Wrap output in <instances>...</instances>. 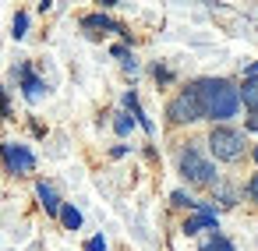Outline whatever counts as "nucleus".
Returning <instances> with one entry per match:
<instances>
[{
    "mask_svg": "<svg viewBox=\"0 0 258 251\" xmlns=\"http://www.w3.org/2000/svg\"><path fill=\"white\" fill-rule=\"evenodd\" d=\"M191 89L198 96V106H202L205 120L226 124L240 110V89L226 78H198V82H191Z\"/></svg>",
    "mask_w": 258,
    "mask_h": 251,
    "instance_id": "f257e3e1",
    "label": "nucleus"
},
{
    "mask_svg": "<svg viewBox=\"0 0 258 251\" xmlns=\"http://www.w3.org/2000/svg\"><path fill=\"white\" fill-rule=\"evenodd\" d=\"M244 145H247L244 142V131H237L230 124H216L209 131V152L216 159H223V163H237L244 156Z\"/></svg>",
    "mask_w": 258,
    "mask_h": 251,
    "instance_id": "f03ea898",
    "label": "nucleus"
},
{
    "mask_svg": "<svg viewBox=\"0 0 258 251\" xmlns=\"http://www.w3.org/2000/svg\"><path fill=\"white\" fill-rule=\"evenodd\" d=\"M177 166H180V177L191 180V184H216V166H212V159H209L198 145H187V149L180 152Z\"/></svg>",
    "mask_w": 258,
    "mask_h": 251,
    "instance_id": "7ed1b4c3",
    "label": "nucleus"
},
{
    "mask_svg": "<svg viewBox=\"0 0 258 251\" xmlns=\"http://www.w3.org/2000/svg\"><path fill=\"white\" fill-rule=\"evenodd\" d=\"M166 117H170V124H195V120H205V117H202V106H198V96H195L191 85L180 89V92L166 103Z\"/></svg>",
    "mask_w": 258,
    "mask_h": 251,
    "instance_id": "20e7f679",
    "label": "nucleus"
},
{
    "mask_svg": "<svg viewBox=\"0 0 258 251\" xmlns=\"http://www.w3.org/2000/svg\"><path fill=\"white\" fill-rule=\"evenodd\" d=\"M0 156H4V166H8V173H18V177H25V173H32V170H36V156L29 152V145L4 142V145H0Z\"/></svg>",
    "mask_w": 258,
    "mask_h": 251,
    "instance_id": "39448f33",
    "label": "nucleus"
},
{
    "mask_svg": "<svg viewBox=\"0 0 258 251\" xmlns=\"http://www.w3.org/2000/svg\"><path fill=\"white\" fill-rule=\"evenodd\" d=\"M82 32H89V36H99V32H120L124 39L131 36V32H124V25H117L110 15H85V18H82Z\"/></svg>",
    "mask_w": 258,
    "mask_h": 251,
    "instance_id": "423d86ee",
    "label": "nucleus"
},
{
    "mask_svg": "<svg viewBox=\"0 0 258 251\" xmlns=\"http://www.w3.org/2000/svg\"><path fill=\"white\" fill-rule=\"evenodd\" d=\"M216 226H219L216 209H212V205H205V209H198V212L184 223V233H202V230H212V233H216Z\"/></svg>",
    "mask_w": 258,
    "mask_h": 251,
    "instance_id": "0eeeda50",
    "label": "nucleus"
},
{
    "mask_svg": "<svg viewBox=\"0 0 258 251\" xmlns=\"http://www.w3.org/2000/svg\"><path fill=\"white\" fill-rule=\"evenodd\" d=\"M15 75L22 78V92H25L29 99H43V96H46V85H43V82H39V78L32 75V68H29V64L15 68Z\"/></svg>",
    "mask_w": 258,
    "mask_h": 251,
    "instance_id": "6e6552de",
    "label": "nucleus"
},
{
    "mask_svg": "<svg viewBox=\"0 0 258 251\" xmlns=\"http://www.w3.org/2000/svg\"><path fill=\"white\" fill-rule=\"evenodd\" d=\"M36 198H39V205L46 209V216H60V209H64V202H60V195L53 191V184H46V180H39V184H36Z\"/></svg>",
    "mask_w": 258,
    "mask_h": 251,
    "instance_id": "1a4fd4ad",
    "label": "nucleus"
},
{
    "mask_svg": "<svg viewBox=\"0 0 258 251\" xmlns=\"http://www.w3.org/2000/svg\"><path fill=\"white\" fill-rule=\"evenodd\" d=\"M240 106H247L251 117L258 113V78H244V85H240Z\"/></svg>",
    "mask_w": 258,
    "mask_h": 251,
    "instance_id": "9d476101",
    "label": "nucleus"
},
{
    "mask_svg": "<svg viewBox=\"0 0 258 251\" xmlns=\"http://www.w3.org/2000/svg\"><path fill=\"white\" fill-rule=\"evenodd\" d=\"M124 106L131 110V117H135V120H138L145 131H152V120L145 117V110H142V103H138V96H135V92H127V96H124Z\"/></svg>",
    "mask_w": 258,
    "mask_h": 251,
    "instance_id": "9b49d317",
    "label": "nucleus"
},
{
    "mask_svg": "<svg viewBox=\"0 0 258 251\" xmlns=\"http://www.w3.org/2000/svg\"><path fill=\"white\" fill-rule=\"evenodd\" d=\"M198 251H233V244L223 237V233H209L205 240H202V247Z\"/></svg>",
    "mask_w": 258,
    "mask_h": 251,
    "instance_id": "f8f14e48",
    "label": "nucleus"
},
{
    "mask_svg": "<svg viewBox=\"0 0 258 251\" xmlns=\"http://www.w3.org/2000/svg\"><path fill=\"white\" fill-rule=\"evenodd\" d=\"M60 223H64L68 230H78V226H82V212H78L75 205H64V209H60Z\"/></svg>",
    "mask_w": 258,
    "mask_h": 251,
    "instance_id": "ddd939ff",
    "label": "nucleus"
},
{
    "mask_svg": "<svg viewBox=\"0 0 258 251\" xmlns=\"http://www.w3.org/2000/svg\"><path fill=\"white\" fill-rule=\"evenodd\" d=\"M170 202H173L177 209H205V202H195V198H187L184 191H173V195H170Z\"/></svg>",
    "mask_w": 258,
    "mask_h": 251,
    "instance_id": "4468645a",
    "label": "nucleus"
},
{
    "mask_svg": "<svg viewBox=\"0 0 258 251\" xmlns=\"http://www.w3.org/2000/svg\"><path fill=\"white\" fill-rule=\"evenodd\" d=\"M25 32H29V15L18 11V15H15V32H11V36H15V39H25Z\"/></svg>",
    "mask_w": 258,
    "mask_h": 251,
    "instance_id": "2eb2a0df",
    "label": "nucleus"
},
{
    "mask_svg": "<svg viewBox=\"0 0 258 251\" xmlns=\"http://www.w3.org/2000/svg\"><path fill=\"white\" fill-rule=\"evenodd\" d=\"M113 128H117V135H127V131L135 128V120H131V113H117V120H113Z\"/></svg>",
    "mask_w": 258,
    "mask_h": 251,
    "instance_id": "dca6fc26",
    "label": "nucleus"
},
{
    "mask_svg": "<svg viewBox=\"0 0 258 251\" xmlns=\"http://www.w3.org/2000/svg\"><path fill=\"white\" fill-rule=\"evenodd\" d=\"M0 117H4V120L11 117V103H8V89L4 85H0Z\"/></svg>",
    "mask_w": 258,
    "mask_h": 251,
    "instance_id": "f3484780",
    "label": "nucleus"
},
{
    "mask_svg": "<svg viewBox=\"0 0 258 251\" xmlns=\"http://www.w3.org/2000/svg\"><path fill=\"white\" fill-rule=\"evenodd\" d=\"M244 195H247V198H251V202L258 205V173H254V177L247 180V187H244Z\"/></svg>",
    "mask_w": 258,
    "mask_h": 251,
    "instance_id": "a211bd4d",
    "label": "nucleus"
},
{
    "mask_svg": "<svg viewBox=\"0 0 258 251\" xmlns=\"http://www.w3.org/2000/svg\"><path fill=\"white\" fill-rule=\"evenodd\" d=\"M85 251H106V240L103 237H89L85 240Z\"/></svg>",
    "mask_w": 258,
    "mask_h": 251,
    "instance_id": "6ab92c4d",
    "label": "nucleus"
},
{
    "mask_svg": "<svg viewBox=\"0 0 258 251\" xmlns=\"http://www.w3.org/2000/svg\"><path fill=\"white\" fill-rule=\"evenodd\" d=\"M216 195H219L223 205H233V191H230V187H219V184H216Z\"/></svg>",
    "mask_w": 258,
    "mask_h": 251,
    "instance_id": "aec40b11",
    "label": "nucleus"
},
{
    "mask_svg": "<svg viewBox=\"0 0 258 251\" xmlns=\"http://www.w3.org/2000/svg\"><path fill=\"white\" fill-rule=\"evenodd\" d=\"M170 78H173V75H170L166 68H156V82H170Z\"/></svg>",
    "mask_w": 258,
    "mask_h": 251,
    "instance_id": "412c9836",
    "label": "nucleus"
},
{
    "mask_svg": "<svg viewBox=\"0 0 258 251\" xmlns=\"http://www.w3.org/2000/svg\"><path fill=\"white\" fill-rule=\"evenodd\" d=\"M247 131H254V135H258V113H254V117H247Z\"/></svg>",
    "mask_w": 258,
    "mask_h": 251,
    "instance_id": "4be33fe9",
    "label": "nucleus"
},
{
    "mask_svg": "<svg viewBox=\"0 0 258 251\" xmlns=\"http://www.w3.org/2000/svg\"><path fill=\"white\" fill-rule=\"evenodd\" d=\"M251 159H254V163H258V145H254V149H251Z\"/></svg>",
    "mask_w": 258,
    "mask_h": 251,
    "instance_id": "5701e85b",
    "label": "nucleus"
}]
</instances>
